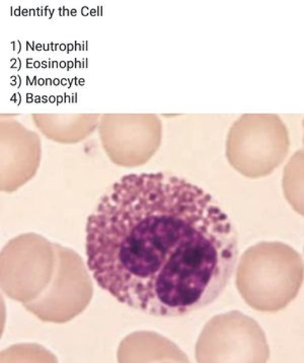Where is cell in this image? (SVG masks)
<instances>
[{
    "label": "cell",
    "instance_id": "1",
    "mask_svg": "<svg viewBox=\"0 0 304 363\" xmlns=\"http://www.w3.org/2000/svg\"><path fill=\"white\" fill-rule=\"evenodd\" d=\"M87 265L120 303L154 317H183L219 298L239 237L209 193L167 173L131 174L87 218Z\"/></svg>",
    "mask_w": 304,
    "mask_h": 363
},
{
    "label": "cell",
    "instance_id": "2",
    "mask_svg": "<svg viewBox=\"0 0 304 363\" xmlns=\"http://www.w3.org/2000/svg\"><path fill=\"white\" fill-rule=\"evenodd\" d=\"M303 282V261L293 247L263 242L247 249L237 271V287L247 305L277 313L296 298Z\"/></svg>",
    "mask_w": 304,
    "mask_h": 363
},
{
    "label": "cell",
    "instance_id": "3",
    "mask_svg": "<svg viewBox=\"0 0 304 363\" xmlns=\"http://www.w3.org/2000/svg\"><path fill=\"white\" fill-rule=\"evenodd\" d=\"M196 358L198 362H267L270 348L260 325L235 311L207 323L196 346Z\"/></svg>",
    "mask_w": 304,
    "mask_h": 363
},
{
    "label": "cell",
    "instance_id": "4",
    "mask_svg": "<svg viewBox=\"0 0 304 363\" xmlns=\"http://www.w3.org/2000/svg\"><path fill=\"white\" fill-rule=\"evenodd\" d=\"M288 138L282 132H252L230 141L228 157L240 173L258 178L270 174L281 164L288 152Z\"/></svg>",
    "mask_w": 304,
    "mask_h": 363
},
{
    "label": "cell",
    "instance_id": "5",
    "mask_svg": "<svg viewBox=\"0 0 304 363\" xmlns=\"http://www.w3.org/2000/svg\"><path fill=\"white\" fill-rule=\"evenodd\" d=\"M120 362H188L187 356L171 341L150 332H140L127 337L119 348Z\"/></svg>",
    "mask_w": 304,
    "mask_h": 363
}]
</instances>
